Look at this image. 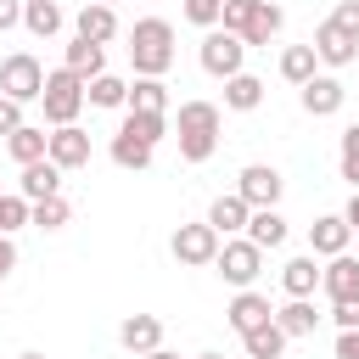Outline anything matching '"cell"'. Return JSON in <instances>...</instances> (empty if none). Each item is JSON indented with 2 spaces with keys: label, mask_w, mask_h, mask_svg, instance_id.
<instances>
[{
  "label": "cell",
  "mask_w": 359,
  "mask_h": 359,
  "mask_svg": "<svg viewBox=\"0 0 359 359\" xmlns=\"http://www.w3.org/2000/svg\"><path fill=\"white\" fill-rule=\"evenodd\" d=\"M45 140H50V135H45L39 123H22V129H11V135H6V151L28 168V163H39V157H45Z\"/></svg>",
  "instance_id": "obj_29"
},
{
  "label": "cell",
  "mask_w": 359,
  "mask_h": 359,
  "mask_svg": "<svg viewBox=\"0 0 359 359\" xmlns=\"http://www.w3.org/2000/svg\"><path fill=\"white\" fill-rule=\"evenodd\" d=\"M280 28H286L280 0H258V6H252V22H247V34H241V45H247V50H252V45H269Z\"/></svg>",
  "instance_id": "obj_22"
},
{
  "label": "cell",
  "mask_w": 359,
  "mask_h": 359,
  "mask_svg": "<svg viewBox=\"0 0 359 359\" xmlns=\"http://www.w3.org/2000/svg\"><path fill=\"white\" fill-rule=\"evenodd\" d=\"M337 174L359 191V123H348L342 129V151H337Z\"/></svg>",
  "instance_id": "obj_34"
},
{
  "label": "cell",
  "mask_w": 359,
  "mask_h": 359,
  "mask_svg": "<svg viewBox=\"0 0 359 359\" xmlns=\"http://www.w3.org/2000/svg\"><path fill=\"white\" fill-rule=\"evenodd\" d=\"M331 22H337L342 34H353V39H359V0H342V6L331 11Z\"/></svg>",
  "instance_id": "obj_37"
},
{
  "label": "cell",
  "mask_w": 359,
  "mask_h": 359,
  "mask_svg": "<svg viewBox=\"0 0 359 359\" xmlns=\"http://www.w3.org/2000/svg\"><path fill=\"white\" fill-rule=\"evenodd\" d=\"M219 6L224 0H185V22H196L208 34V28H219Z\"/></svg>",
  "instance_id": "obj_36"
},
{
  "label": "cell",
  "mask_w": 359,
  "mask_h": 359,
  "mask_svg": "<svg viewBox=\"0 0 359 359\" xmlns=\"http://www.w3.org/2000/svg\"><path fill=\"white\" fill-rule=\"evenodd\" d=\"M353 236H359V230H353Z\"/></svg>",
  "instance_id": "obj_48"
},
{
  "label": "cell",
  "mask_w": 359,
  "mask_h": 359,
  "mask_svg": "<svg viewBox=\"0 0 359 359\" xmlns=\"http://www.w3.org/2000/svg\"><path fill=\"white\" fill-rule=\"evenodd\" d=\"M22 22V0H0V34Z\"/></svg>",
  "instance_id": "obj_40"
},
{
  "label": "cell",
  "mask_w": 359,
  "mask_h": 359,
  "mask_svg": "<svg viewBox=\"0 0 359 359\" xmlns=\"http://www.w3.org/2000/svg\"><path fill=\"white\" fill-rule=\"evenodd\" d=\"M73 34H79V39H90V45H112V39H118V11H112V6L84 0V11L73 17Z\"/></svg>",
  "instance_id": "obj_15"
},
{
  "label": "cell",
  "mask_w": 359,
  "mask_h": 359,
  "mask_svg": "<svg viewBox=\"0 0 359 359\" xmlns=\"http://www.w3.org/2000/svg\"><path fill=\"white\" fill-rule=\"evenodd\" d=\"M196 359H224V353H196Z\"/></svg>",
  "instance_id": "obj_46"
},
{
  "label": "cell",
  "mask_w": 359,
  "mask_h": 359,
  "mask_svg": "<svg viewBox=\"0 0 359 359\" xmlns=\"http://www.w3.org/2000/svg\"><path fill=\"white\" fill-rule=\"evenodd\" d=\"M224 320H230V331H236V337H247V331L269 325V320H275V309H269V297H264V292H252V286H247V292H236V297H230Z\"/></svg>",
  "instance_id": "obj_13"
},
{
  "label": "cell",
  "mask_w": 359,
  "mask_h": 359,
  "mask_svg": "<svg viewBox=\"0 0 359 359\" xmlns=\"http://www.w3.org/2000/svg\"><path fill=\"white\" fill-rule=\"evenodd\" d=\"M67 219H73L67 196H45V202H28V224H34V230H62Z\"/></svg>",
  "instance_id": "obj_33"
},
{
  "label": "cell",
  "mask_w": 359,
  "mask_h": 359,
  "mask_svg": "<svg viewBox=\"0 0 359 359\" xmlns=\"http://www.w3.org/2000/svg\"><path fill=\"white\" fill-rule=\"evenodd\" d=\"M275 325H280V331H286V342H292V337H309V331L320 325V314H314V303H309V297H286V303L275 309Z\"/></svg>",
  "instance_id": "obj_25"
},
{
  "label": "cell",
  "mask_w": 359,
  "mask_h": 359,
  "mask_svg": "<svg viewBox=\"0 0 359 359\" xmlns=\"http://www.w3.org/2000/svg\"><path fill=\"white\" fill-rule=\"evenodd\" d=\"M241 348H247V359H280V353H286V331L269 320V325L247 331V337H241Z\"/></svg>",
  "instance_id": "obj_31"
},
{
  "label": "cell",
  "mask_w": 359,
  "mask_h": 359,
  "mask_svg": "<svg viewBox=\"0 0 359 359\" xmlns=\"http://www.w3.org/2000/svg\"><path fill=\"white\" fill-rule=\"evenodd\" d=\"M224 107H230V112H258V107H264V79L247 73V67H241L236 79H224Z\"/></svg>",
  "instance_id": "obj_23"
},
{
  "label": "cell",
  "mask_w": 359,
  "mask_h": 359,
  "mask_svg": "<svg viewBox=\"0 0 359 359\" xmlns=\"http://www.w3.org/2000/svg\"><path fill=\"white\" fill-rule=\"evenodd\" d=\"M241 236H247L258 252H275V247L286 241V213H280V208H258V213L247 219V230H241Z\"/></svg>",
  "instance_id": "obj_21"
},
{
  "label": "cell",
  "mask_w": 359,
  "mask_h": 359,
  "mask_svg": "<svg viewBox=\"0 0 359 359\" xmlns=\"http://www.w3.org/2000/svg\"><path fill=\"white\" fill-rule=\"evenodd\" d=\"M297 101H303V112H309V118H337V112H342V101H348V90H342V79H337V73H314V79L297 90Z\"/></svg>",
  "instance_id": "obj_10"
},
{
  "label": "cell",
  "mask_w": 359,
  "mask_h": 359,
  "mask_svg": "<svg viewBox=\"0 0 359 359\" xmlns=\"http://www.w3.org/2000/svg\"><path fill=\"white\" fill-rule=\"evenodd\" d=\"M151 151H157V146H146V140H135V135H123V129L112 135V163H118V168H129V174L151 168Z\"/></svg>",
  "instance_id": "obj_30"
},
{
  "label": "cell",
  "mask_w": 359,
  "mask_h": 359,
  "mask_svg": "<svg viewBox=\"0 0 359 359\" xmlns=\"http://www.w3.org/2000/svg\"><path fill=\"white\" fill-rule=\"evenodd\" d=\"M320 292H325L331 303H353V297H359V258H353V252L325 258V269H320Z\"/></svg>",
  "instance_id": "obj_12"
},
{
  "label": "cell",
  "mask_w": 359,
  "mask_h": 359,
  "mask_svg": "<svg viewBox=\"0 0 359 359\" xmlns=\"http://www.w3.org/2000/svg\"><path fill=\"white\" fill-rule=\"evenodd\" d=\"M118 342L140 359V353H151V348H163V320L157 314H129L123 325H118Z\"/></svg>",
  "instance_id": "obj_19"
},
{
  "label": "cell",
  "mask_w": 359,
  "mask_h": 359,
  "mask_svg": "<svg viewBox=\"0 0 359 359\" xmlns=\"http://www.w3.org/2000/svg\"><path fill=\"white\" fill-rule=\"evenodd\" d=\"M129 62H135V79H163L174 67V22L168 17H135Z\"/></svg>",
  "instance_id": "obj_1"
},
{
  "label": "cell",
  "mask_w": 359,
  "mask_h": 359,
  "mask_svg": "<svg viewBox=\"0 0 359 359\" xmlns=\"http://www.w3.org/2000/svg\"><path fill=\"white\" fill-rule=\"evenodd\" d=\"M17 196H22V202H45V196H62V168H56L50 157L28 163V168H22V180H17Z\"/></svg>",
  "instance_id": "obj_16"
},
{
  "label": "cell",
  "mask_w": 359,
  "mask_h": 359,
  "mask_svg": "<svg viewBox=\"0 0 359 359\" xmlns=\"http://www.w3.org/2000/svg\"><path fill=\"white\" fill-rule=\"evenodd\" d=\"M247 219H252V208L230 191V196H213V208H208V224L219 230V241H230V236H241L247 230Z\"/></svg>",
  "instance_id": "obj_20"
},
{
  "label": "cell",
  "mask_w": 359,
  "mask_h": 359,
  "mask_svg": "<svg viewBox=\"0 0 359 359\" xmlns=\"http://www.w3.org/2000/svg\"><path fill=\"white\" fill-rule=\"evenodd\" d=\"M314 73H320L314 45H286V50H280V79H286V84H297V90H303Z\"/></svg>",
  "instance_id": "obj_27"
},
{
  "label": "cell",
  "mask_w": 359,
  "mask_h": 359,
  "mask_svg": "<svg viewBox=\"0 0 359 359\" xmlns=\"http://www.w3.org/2000/svg\"><path fill=\"white\" fill-rule=\"evenodd\" d=\"M11 269H17V241H11V236H0V280H6Z\"/></svg>",
  "instance_id": "obj_42"
},
{
  "label": "cell",
  "mask_w": 359,
  "mask_h": 359,
  "mask_svg": "<svg viewBox=\"0 0 359 359\" xmlns=\"http://www.w3.org/2000/svg\"><path fill=\"white\" fill-rule=\"evenodd\" d=\"M280 191H286V180H280V168H269V163H247L241 174H236V196L258 213V208H280Z\"/></svg>",
  "instance_id": "obj_7"
},
{
  "label": "cell",
  "mask_w": 359,
  "mask_h": 359,
  "mask_svg": "<svg viewBox=\"0 0 359 359\" xmlns=\"http://www.w3.org/2000/svg\"><path fill=\"white\" fill-rule=\"evenodd\" d=\"M252 6H258V0H224V6H219V28L241 39V34H247V22H252Z\"/></svg>",
  "instance_id": "obj_35"
},
{
  "label": "cell",
  "mask_w": 359,
  "mask_h": 359,
  "mask_svg": "<svg viewBox=\"0 0 359 359\" xmlns=\"http://www.w3.org/2000/svg\"><path fill=\"white\" fill-rule=\"evenodd\" d=\"M140 359H180V353H168V348H151V353H140Z\"/></svg>",
  "instance_id": "obj_44"
},
{
  "label": "cell",
  "mask_w": 359,
  "mask_h": 359,
  "mask_svg": "<svg viewBox=\"0 0 359 359\" xmlns=\"http://www.w3.org/2000/svg\"><path fill=\"white\" fill-rule=\"evenodd\" d=\"M11 129H22V107H17L11 95H0V140H6Z\"/></svg>",
  "instance_id": "obj_39"
},
{
  "label": "cell",
  "mask_w": 359,
  "mask_h": 359,
  "mask_svg": "<svg viewBox=\"0 0 359 359\" xmlns=\"http://www.w3.org/2000/svg\"><path fill=\"white\" fill-rule=\"evenodd\" d=\"M280 292H286V297H314V292H320V264H314V252H297V258L280 264Z\"/></svg>",
  "instance_id": "obj_18"
},
{
  "label": "cell",
  "mask_w": 359,
  "mask_h": 359,
  "mask_svg": "<svg viewBox=\"0 0 359 359\" xmlns=\"http://www.w3.org/2000/svg\"><path fill=\"white\" fill-rule=\"evenodd\" d=\"M342 219H348V230H359V191L348 196V208H342Z\"/></svg>",
  "instance_id": "obj_43"
},
{
  "label": "cell",
  "mask_w": 359,
  "mask_h": 359,
  "mask_svg": "<svg viewBox=\"0 0 359 359\" xmlns=\"http://www.w3.org/2000/svg\"><path fill=\"white\" fill-rule=\"evenodd\" d=\"M309 45H314V62H320V67H348V62H359V39H353V34H342L331 17L314 28V39H309Z\"/></svg>",
  "instance_id": "obj_9"
},
{
  "label": "cell",
  "mask_w": 359,
  "mask_h": 359,
  "mask_svg": "<svg viewBox=\"0 0 359 359\" xmlns=\"http://www.w3.org/2000/svg\"><path fill=\"white\" fill-rule=\"evenodd\" d=\"M219 151V107L213 101H180V157L208 163Z\"/></svg>",
  "instance_id": "obj_2"
},
{
  "label": "cell",
  "mask_w": 359,
  "mask_h": 359,
  "mask_svg": "<svg viewBox=\"0 0 359 359\" xmlns=\"http://www.w3.org/2000/svg\"><path fill=\"white\" fill-rule=\"evenodd\" d=\"M331 320H337V331H359V297L353 303H331Z\"/></svg>",
  "instance_id": "obj_38"
},
{
  "label": "cell",
  "mask_w": 359,
  "mask_h": 359,
  "mask_svg": "<svg viewBox=\"0 0 359 359\" xmlns=\"http://www.w3.org/2000/svg\"><path fill=\"white\" fill-rule=\"evenodd\" d=\"M348 241H353V230H348L342 213H320L309 224V252L314 258H337V252H348Z\"/></svg>",
  "instance_id": "obj_14"
},
{
  "label": "cell",
  "mask_w": 359,
  "mask_h": 359,
  "mask_svg": "<svg viewBox=\"0 0 359 359\" xmlns=\"http://www.w3.org/2000/svg\"><path fill=\"white\" fill-rule=\"evenodd\" d=\"M39 107H45V123H50V129H62V123H79V112H84V79H79V73H67V67L45 73Z\"/></svg>",
  "instance_id": "obj_3"
},
{
  "label": "cell",
  "mask_w": 359,
  "mask_h": 359,
  "mask_svg": "<svg viewBox=\"0 0 359 359\" xmlns=\"http://www.w3.org/2000/svg\"><path fill=\"white\" fill-rule=\"evenodd\" d=\"M84 101H90V107H101V112H123L129 84H123L118 73H101V79H90V84H84Z\"/></svg>",
  "instance_id": "obj_26"
},
{
  "label": "cell",
  "mask_w": 359,
  "mask_h": 359,
  "mask_svg": "<svg viewBox=\"0 0 359 359\" xmlns=\"http://www.w3.org/2000/svg\"><path fill=\"white\" fill-rule=\"evenodd\" d=\"M95 6H112V11H118V0H95Z\"/></svg>",
  "instance_id": "obj_45"
},
{
  "label": "cell",
  "mask_w": 359,
  "mask_h": 359,
  "mask_svg": "<svg viewBox=\"0 0 359 359\" xmlns=\"http://www.w3.org/2000/svg\"><path fill=\"white\" fill-rule=\"evenodd\" d=\"M213 269H219V280H230L236 292H247V286L264 275V252H258L247 236H230V241H219V258H213Z\"/></svg>",
  "instance_id": "obj_4"
},
{
  "label": "cell",
  "mask_w": 359,
  "mask_h": 359,
  "mask_svg": "<svg viewBox=\"0 0 359 359\" xmlns=\"http://www.w3.org/2000/svg\"><path fill=\"white\" fill-rule=\"evenodd\" d=\"M168 247H174V258H180L185 269H208V264L219 258V230H213L208 219H202V224H180Z\"/></svg>",
  "instance_id": "obj_8"
},
{
  "label": "cell",
  "mask_w": 359,
  "mask_h": 359,
  "mask_svg": "<svg viewBox=\"0 0 359 359\" xmlns=\"http://www.w3.org/2000/svg\"><path fill=\"white\" fill-rule=\"evenodd\" d=\"M62 6L56 0H22V28L34 34V39H50V34H62Z\"/></svg>",
  "instance_id": "obj_24"
},
{
  "label": "cell",
  "mask_w": 359,
  "mask_h": 359,
  "mask_svg": "<svg viewBox=\"0 0 359 359\" xmlns=\"http://www.w3.org/2000/svg\"><path fill=\"white\" fill-rule=\"evenodd\" d=\"M337 359H359V331H337Z\"/></svg>",
  "instance_id": "obj_41"
},
{
  "label": "cell",
  "mask_w": 359,
  "mask_h": 359,
  "mask_svg": "<svg viewBox=\"0 0 359 359\" xmlns=\"http://www.w3.org/2000/svg\"><path fill=\"white\" fill-rule=\"evenodd\" d=\"M17 359H45V353H17Z\"/></svg>",
  "instance_id": "obj_47"
},
{
  "label": "cell",
  "mask_w": 359,
  "mask_h": 359,
  "mask_svg": "<svg viewBox=\"0 0 359 359\" xmlns=\"http://www.w3.org/2000/svg\"><path fill=\"white\" fill-rule=\"evenodd\" d=\"M123 135H135V140L157 146V140L168 135V112H123Z\"/></svg>",
  "instance_id": "obj_32"
},
{
  "label": "cell",
  "mask_w": 359,
  "mask_h": 359,
  "mask_svg": "<svg viewBox=\"0 0 359 359\" xmlns=\"http://www.w3.org/2000/svg\"><path fill=\"white\" fill-rule=\"evenodd\" d=\"M62 67H67V73H79V79L90 84V79H101V73H107V45H90V39H79V34H73V39H67V50H62Z\"/></svg>",
  "instance_id": "obj_17"
},
{
  "label": "cell",
  "mask_w": 359,
  "mask_h": 359,
  "mask_svg": "<svg viewBox=\"0 0 359 359\" xmlns=\"http://www.w3.org/2000/svg\"><path fill=\"white\" fill-rule=\"evenodd\" d=\"M123 112H168V84L163 79H135Z\"/></svg>",
  "instance_id": "obj_28"
},
{
  "label": "cell",
  "mask_w": 359,
  "mask_h": 359,
  "mask_svg": "<svg viewBox=\"0 0 359 359\" xmlns=\"http://www.w3.org/2000/svg\"><path fill=\"white\" fill-rule=\"evenodd\" d=\"M45 157L67 174V168H84L90 163V129H79V123H62V129H50V140H45Z\"/></svg>",
  "instance_id": "obj_11"
},
{
  "label": "cell",
  "mask_w": 359,
  "mask_h": 359,
  "mask_svg": "<svg viewBox=\"0 0 359 359\" xmlns=\"http://www.w3.org/2000/svg\"><path fill=\"white\" fill-rule=\"evenodd\" d=\"M196 62H202V73H213V79H236L241 62H247V45H241L236 34H224V28H208Z\"/></svg>",
  "instance_id": "obj_6"
},
{
  "label": "cell",
  "mask_w": 359,
  "mask_h": 359,
  "mask_svg": "<svg viewBox=\"0 0 359 359\" xmlns=\"http://www.w3.org/2000/svg\"><path fill=\"white\" fill-rule=\"evenodd\" d=\"M39 90H45V67H39V56L11 50V56L0 62V95H11L17 107H28V101H39Z\"/></svg>",
  "instance_id": "obj_5"
}]
</instances>
